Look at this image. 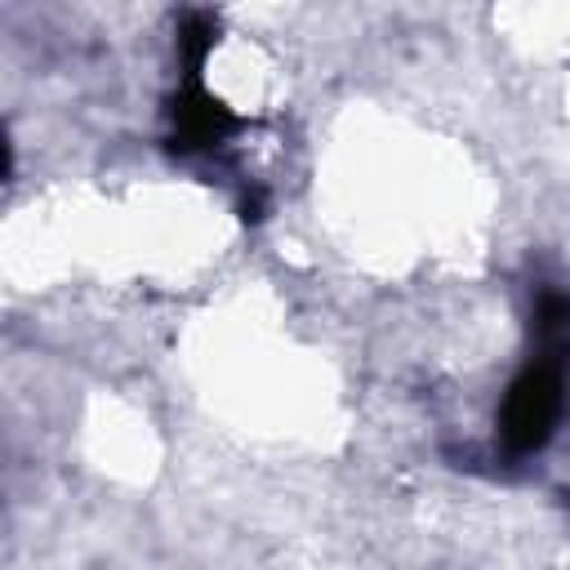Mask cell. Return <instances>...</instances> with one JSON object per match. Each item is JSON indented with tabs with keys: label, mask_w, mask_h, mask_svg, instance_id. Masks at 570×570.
<instances>
[{
	"label": "cell",
	"mask_w": 570,
	"mask_h": 570,
	"mask_svg": "<svg viewBox=\"0 0 570 570\" xmlns=\"http://www.w3.org/2000/svg\"><path fill=\"white\" fill-rule=\"evenodd\" d=\"M561 414H566V370L557 356H539L512 379L499 410V436L512 454H534L548 445Z\"/></svg>",
	"instance_id": "cell-1"
},
{
	"label": "cell",
	"mask_w": 570,
	"mask_h": 570,
	"mask_svg": "<svg viewBox=\"0 0 570 570\" xmlns=\"http://www.w3.org/2000/svg\"><path fill=\"white\" fill-rule=\"evenodd\" d=\"M169 116H174V147H178V151L223 147V142L236 134V125H240L236 111L200 85V76H187V80H183V89H178Z\"/></svg>",
	"instance_id": "cell-2"
},
{
	"label": "cell",
	"mask_w": 570,
	"mask_h": 570,
	"mask_svg": "<svg viewBox=\"0 0 570 570\" xmlns=\"http://www.w3.org/2000/svg\"><path fill=\"white\" fill-rule=\"evenodd\" d=\"M534 334L543 338V347H561V338H570V294L566 289H543L534 298Z\"/></svg>",
	"instance_id": "cell-3"
}]
</instances>
